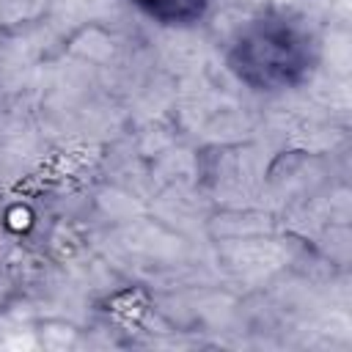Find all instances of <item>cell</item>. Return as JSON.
<instances>
[{
	"instance_id": "1",
	"label": "cell",
	"mask_w": 352,
	"mask_h": 352,
	"mask_svg": "<svg viewBox=\"0 0 352 352\" xmlns=\"http://www.w3.org/2000/svg\"><path fill=\"white\" fill-rule=\"evenodd\" d=\"M316 63V41L308 28L286 14H264L248 22L231 50V72L256 91L300 85Z\"/></svg>"
},
{
	"instance_id": "2",
	"label": "cell",
	"mask_w": 352,
	"mask_h": 352,
	"mask_svg": "<svg viewBox=\"0 0 352 352\" xmlns=\"http://www.w3.org/2000/svg\"><path fill=\"white\" fill-rule=\"evenodd\" d=\"M146 16L162 25H192L206 16L212 0H129Z\"/></svg>"
}]
</instances>
